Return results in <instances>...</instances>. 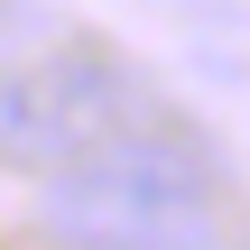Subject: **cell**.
<instances>
[{
    "instance_id": "obj_1",
    "label": "cell",
    "mask_w": 250,
    "mask_h": 250,
    "mask_svg": "<svg viewBox=\"0 0 250 250\" xmlns=\"http://www.w3.org/2000/svg\"><path fill=\"white\" fill-rule=\"evenodd\" d=\"M213 158L204 139L148 121L37 186V232L65 250H204L213 241Z\"/></svg>"
},
{
    "instance_id": "obj_2",
    "label": "cell",
    "mask_w": 250,
    "mask_h": 250,
    "mask_svg": "<svg viewBox=\"0 0 250 250\" xmlns=\"http://www.w3.org/2000/svg\"><path fill=\"white\" fill-rule=\"evenodd\" d=\"M0 167H65L56 139V102H46V65H0Z\"/></svg>"
}]
</instances>
